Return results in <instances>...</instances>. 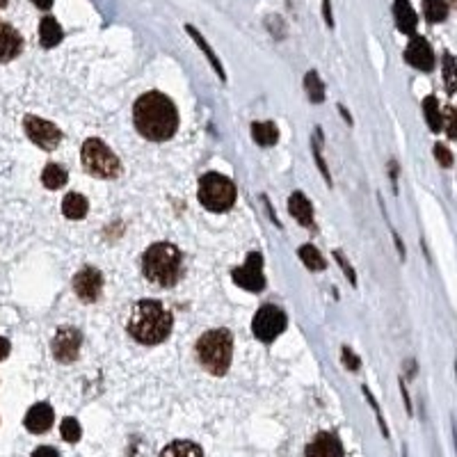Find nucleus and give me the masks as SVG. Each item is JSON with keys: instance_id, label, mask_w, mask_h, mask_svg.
<instances>
[{"instance_id": "f257e3e1", "label": "nucleus", "mask_w": 457, "mask_h": 457, "mask_svg": "<svg viewBox=\"0 0 457 457\" xmlns=\"http://www.w3.org/2000/svg\"><path fill=\"white\" fill-rule=\"evenodd\" d=\"M133 121L135 128L147 140L165 142L176 133L179 128V113L174 103L160 91H147L133 106Z\"/></svg>"}, {"instance_id": "f03ea898", "label": "nucleus", "mask_w": 457, "mask_h": 457, "mask_svg": "<svg viewBox=\"0 0 457 457\" xmlns=\"http://www.w3.org/2000/svg\"><path fill=\"white\" fill-rule=\"evenodd\" d=\"M171 332V316L160 302L142 300L137 302L128 316V334L137 343L158 345Z\"/></svg>"}, {"instance_id": "7ed1b4c3", "label": "nucleus", "mask_w": 457, "mask_h": 457, "mask_svg": "<svg viewBox=\"0 0 457 457\" xmlns=\"http://www.w3.org/2000/svg\"><path fill=\"white\" fill-rule=\"evenodd\" d=\"M142 270H145V277L156 286H174L183 270L181 252L171 242H156L145 252Z\"/></svg>"}, {"instance_id": "20e7f679", "label": "nucleus", "mask_w": 457, "mask_h": 457, "mask_svg": "<svg viewBox=\"0 0 457 457\" xmlns=\"http://www.w3.org/2000/svg\"><path fill=\"white\" fill-rule=\"evenodd\" d=\"M233 357V337L229 329H210L197 341V359L210 375H225Z\"/></svg>"}, {"instance_id": "39448f33", "label": "nucleus", "mask_w": 457, "mask_h": 457, "mask_svg": "<svg viewBox=\"0 0 457 457\" xmlns=\"http://www.w3.org/2000/svg\"><path fill=\"white\" fill-rule=\"evenodd\" d=\"M199 201L213 213H225L236 204V186L222 174H206L199 181Z\"/></svg>"}, {"instance_id": "423d86ee", "label": "nucleus", "mask_w": 457, "mask_h": 457, "mask_svg": "<svg viewBox=\"0 0 457 457\" xmlns=\"http://www.w3.org/2000/svg\"><path fill=\"white\" fill-rule=\"evenodd\" d=\"M83 165L89 171L91 176H98V179H115L119 174V158L110 151V147L106 142H101L96 137H89L85 145H83Z\"/></svg>"}, {"instance_id": "0eeeda50", "label": "nucleus", "mask_w": 457, "mask_h": 457, "mask_svg": "<svg viewBox=\"0 0 457 457\" xmlns=\"http://www.w3.org/2000/svg\"><path fill=\"white\" fill-rule=\"evenodd\" d=\"M283 329H286V316H283V311L279 307L268 304V307H261L256 311V316H254L252 332L263 343H272Z\"/></svg>"}, {"instance_id": "6e6552de", "label": "nucleus", "mask_w": 457, "mask_h": 457, "mask_svg": "<svg viewBox=\"0 0 457 457\" xmlns=\"http://www.w3.org/2000/svg\"><path fill=\"white\" fill-rule=\"evenodd\" d=\"M23 128H26L28 137L33 140L37 147H42L44 151H53L60 142H62V130L42 117L28 115L23 119Z\"/></svg>"}, {"instance_id": "1a4fd4ad", "label": "nucleus", "mask_w": 457, "mask_h": 457, "mask_svg": "<svg viewBox=\"0 0 457 457\" xmlns=\"http://www.w3.org/2000/svg\"><path fill=\"white\" fill-rule=\"evenodd\" d=\"M80 343H83V337H80L78 329L60 327L53 337V343H50V350H53V357L60 363H71V361L78 359Z\"/></svg>"}, {"instance_id": "9d476101", "label": "nucleus", "mask_w": 457, "mask_h": 457, "mask_svg": "<svg viewBox=\"0 0 457 457\" xmlns=\"http://www.w3.org/2000/svg\"><path fill=\"white\" fill-rule=\"evenodd\" d=\"M233 281L238 283L240 288L252 290V293H259L266 286V279H263V256L256 252H252L245 266L233 270Z\"/></svg>"}, {"instance_id": "9b49d317", "label": "nucleus", "mask_w": 457, "mask_h": 457, "mask_svg": "<svg viewBox=\"0 0 457 457\" xmlns=\"http://www.w3.org/2000/svg\"><path fill=\"white\" fill-rule=\"evenodd\" d=\"M74 290L83 302H96L103 290V277L96 268H83L74 277Z\"/></svg>"}, {"instance_id": "f8f14e48", "label": "nucleus", "mask_w": 457, "mask_h": 457, "mask_svg": "<svg viewBox=\"0 0 457 457\" xmlns=\"http://www.w3.org/2000/svg\"><path fill=\"white\" fill-rule=\"evenodd\" d=\"M405 60L419 71H430L434 67V53L423 37H412V42L405 48Z\"/></svg>"}, {"instance_id": "ddd939ff", "label": "nucleus", "mask_w": 457, "mask_h": 457, "mask_svg": "<svg viewBox=\"0 0 457 457\" xmlns=\"http://www.w3.org/2000/svg\"><path fill=\"white\" fill-rule=\"evenodd\" d=\"M307 457H343V446L337 434L320 432L307 446Z\"/></svg>"}, {"instance_id": "4468645a", "label": "nucleus", "mask_w": 457, "mask_h": 457, "mask_svg": "<svg viewBox=\"0 0 457 457\" xmlns=\"http://www.w3.org/2000/svg\"><path fill=\"white\" fill-rule=\"evenodd\" d=\"M23 50V39L18 35V30L9 23L0 21V62H9L21 55Z\"/></svg>"}, {"instance_id": "2eb2a0df", "label": "nucleus", "mask_w": 457, "mask_h": 457, "mask_svg": "<svg viewBox=\"0 0 457 457\" xmlns=\"http://www.w3.org/2000/svg\"><path fill=\"white\" fill-rule=\"evenodd\" d=\"M53 419H55L53 407H50L48 402H37L26 414V428L33 432V434H42V432L50 430Z\"/></svg>"}, {"instance_id": "dca6fc26", "label": "nucleus", "mask_w": 457, "mask_h": 457, "mask_svg": "<svg viewBox=\"0 0 457 457\" xmlns=\"http://www.w3.org/2000/svg\"><path fill=\"white\" fill-rule=\"evenodd\" d=\"M288 210H290V215L298 220V225L307 227V229L313 227V206H311V201L302 195V192H293V195H290Z\"/></svg>"}, {"instance_id": "f3484780", "label": "nucleus", "mask_w": 457, "mask_h": 457, "mask_svg": "<svg viewBox=\"0 0 457 457\" xmlns=\"http://www.w3.org/2000/svg\"><path fill=\"white\" fill-rule=\"evenodd\" d=\"M393 16H395V26H398L400 33L414 35L416 26H419V18H416V12H414V7L410 5V0H395V3H393Z\"/></svg>"}, {"instance_id": "a211bd4d", "label": "nucleus", "mask_w": 457, "mask_h": 457, "mask_svg": "<svg viewBox=\"0 0 457 457\" xmlns=\"http://www.w3.org/2000/svg\"><path fill=\"white\" fill-rule=\"evenodd\" d=\"M39 42H42L44 48H53L62 42V28L53 16H46L39 23Z\"/></svg>"}, {"instance_id": "6ab92c4d", "label": "nucleus", "mask_w": 457, "mask_h": 457, "mask_svg": "<svg viewBox=\"0 0 457 457\" xmlns=\"http://www.w3.org/2000/svg\"><path fill=\"white\" fill-rule=\"evenodd\" d=\"M252 137L261 147H274L279 140V130L270 121H254L252 124Z\"/></svg>"}, {"instance_id": "aec40b11", "label": "nucleus", "mask_w": 457, "mask_h": 457, "mask_svg": "<svg viewBox=\"0 0 457 457\" xmlns=\"http://www.w3.org/2000/svg\"><path fill=\"white\" fill-rule=\"evenodd\" d=\"M87 210H89L87 199L83 195H78V192H69L62 201V213L69 220H83L87 215Z\"/></svg>"}, {"instance_id": "412c9836", "label": "nucleus", "mask_w": 457, "mask_h": 457, "mask_svg": "<svg viewBox=\"0 0 457 457\" xmlns=\"http://www.w3.org/2000/svg\"><path fill=\"white\" fill-rule=\"evenodd\" d=\"M186 33L195 39V44L201 48V53H204L206 57H208V62H210V67L215 69V74L220 76V80H227V74H225V67H222V62L218 60V55H215V50H213L208 44H206V39L201 37L199 33H197V28H192V26H186Z\"/></svg>"}, {"instance_id": "4be33fe9", "label": "nucleus", "mask_w": 457, "mask_h": 457, "mask_svg": "<svg viewBox=\"0 0 457 457\" xmlns=\"http://www.w3.org/2000/svg\"><path fill=\"white\" fill-rule=\"evenodd\" d=\"M423 115H425V121H428L432 133H439V130L444 128V113L439 110V101H436L434 96H425Z\"/></svg>"}, {"instance_id": "5701e85b", "label": "nucleus", "mask_w": 457, "mask_h": 457, "mask_svg": "<svg viewBox=\"0 0 457 457\" xmlns=\"http://www.w3.org/2000/svg\"><path fill=\"white\" fill-rule=\"evenodd\" d=\"M160 457H204L201 448L192 441H171L169 446H165V451L160 453Z\"/></svg>"}, {"instance_id": "b1692460", "label": "nucleus", "mask_w": 457, "mask_h": 457, "mask_svg": "<svg viewBox=\"0 0 457 457\" xmlns=\"http://www.w3.org/2000/svg\"><path fill=\"white\" fill-rule=\"evenodd\" d=\"M67 169L62 165H55V162H50V165L44 167L42 171V183L48 188V190H60L67 183Z\"/></svg>"}, {"instance_id": "393cba45", "label": "nucleus", "mask_w": 457, "mask_h": 457, "mask_svg": "<svg viewBox=\"0 0 457 457\" xmlns=\"http://www.w3.org/2000/svg\"><path fill=\"white\" fill-rule=\"evenodd\" d=\"M444 85L451 96H457V55H444Z\"/></svg>"}, {"instance_id": "a878e982", "label": "nucleus", "mask_w": 457, "mask_h": 457, "mask_svg": "<svg viewBox=\"0 0 457 457\" xmlns=\"http://www.w3.org/2000/svg\"><path fill=\"white\" fill-rule=\"evenodd\" d=\"M423 14L430 23H441L448 16V3L446 0H423Z\"/></svg>"}, {"instance_id": "bb28decb", "label": "nucleus", "mask_w": 457, "mask_h": 457, "mask_svg": "<svg viewBox=\"0 0 457 457\" xmlns=\"http://www.w3.org/2000/svg\"><path fill=\"white\" fill-rule=\"evenodd\" d=\"M304 89H307V94L313 103H322L325 101V85L316 71H309L307 78H304Z\"/></svg>"}, {"instance_id": "cd10ccee", "label": "nucleus", "mask_w": 457, "mask_h": 457, "mask_svg": "<svg viewBox=\"0 0 457 457\" xmlns=\"http://www.w3.org/2000/svg\"><path fill=\"white\" fill-rule=\"evenodd\" d=\"M300 259L304 261V266H307L309 270H325V261L320 256V252L313 245L300 247Z\"/></svg>"}, {"instance_id": "c85d7f7f", "label": "nucleus", "mask_w": 457, "mask_h": 457, "mask_svg": "<svg viewBox=\"0 0 457 457\" xmlns=\"http://www.w3.org/2000/svg\"><path fill=\"white\" fill-rule=\"evenodd\" d=\"M60 432H62V439L69 441V444L78 441L80 434H83V430H80V423L76 419H64L62 425H60Z\"/></svg>"}, {"instance_id": "c756f323", "label": "nucleus", "mask_w": 457, "mask_h": 457, "mask_svg": "<svg viewBox=\"0 0 457 457\" xmlns=\"http://www.w3.org/2000/svg\"><path fill=\"white\" fill-rule=\"evenodd\" d=\"M444 130L446 135L457 140V108H446L444 110Z\"/></svg>"}, {"instance_id": "7c9ffc66", "label": "nucleus", "mask_w": 457, "mask_h": 457, "mask_svg": "<svg viewBox=\"0 0 457 457\" xmlns=\"http://www.w3.org/2000/svg\"><path fill=\"white\" fill-rule=\"evenodd\" d=\"M363 389V395H366V400L371 402V407L375 410V416H378V423H380V430H382V434L384 436H389V430H387V423H384V416H382V412H380V407H378V400L373 398V393L368 391V387H361Z\"/></svg>"}, {"instance_id": "2f4dec72", "label": "nucleus", "mask_w": 457, "mask_h": 457, "mask_svg": "<svg viewBox=\"0 0 457 457\" xmlns=\"http://www.w3.org/2000/svg\"><path fill=\"white\" fill-rule=\"evenodd\" d=\"M313 158H316V162H318V169H320V174H322L325 183H327V186H332V176H329L327 162H325V158H322V149H320V145H313Z\"/></svg>"}, {"instance_id": "473e14b6", "label": "nucleus", "mask_w": 457, "mask_h": 457, "mask_svg": "<svg viewBox=\"0 0 457 457\" xmlns=\"http://www.w3.org/2000/svg\"><path fill=\"white\" fill-rule=\"evenodd\" d=\"M434 158H436V162H439L441 167H451L453 165V154L444 145L434 147Z\"/></svg>"}, {"instance_id": "72a5a7b5", "label": "nucleus", "mask_w": 457, "mask_h": 457, "mask_svg": "<svg viewBox=\"0 0 457 457\" xmlns=\"http://www.w3.org/2000/svg\"><path fill=\"white\" fill-rule=\"evenodd\" d=\"M334 259H337V261H339V266L343 268V272H345V277H348V281H350V283H352V286H354V283H357V274H354V270L350 268V263H348V259H345V256H343V254H341V252H334Z\"/></svg>"}, {"instance_id": "f704fd0d", "label": "nucleus", "mask_w": 457, "mask_h": 457, "mask_svg": "<svg viewBox=\"0 0 457 457\" xmlns=\"http://www.w3.org/2000/svg\"><path fill=\"white\" fill-rule=\"evenodd\" d=\"M341 354H343V366H345V368H348V371H359L361 361H359V357L350 348H343Z\"/></svg>"}, {"instance_id": "c9c22d12", "label": "nucleus", "mask_w": 457, "mask_h": 457, "mask_svg": "<svg viewBox=\"0 0 457 457\" xmlns=\"http://www.w3.org/2000/svg\"><path fill=\"white\" fill-rule=\"evenodd\" d=\"M33 457H60V453L50 446H39V448L33 453Z\"/></svg>"}, {"instance_id": "e433bc0d", "label": "nucleus", "mask_w": 457, "mask_h": 457, "mask_svg": "<svg viewBox=\"0 0 457 457\" xmlns=\"http://www.w3.org/2000/svg\"><path fill=\"white\" fill-rule=\"evenodd\" d=\"M322 12H325V23L332 28L334 26V16H332V3H329V0H322Z\"/></svg>"}, {"instance_id": "4c0bfd02", "label": "nucleus", "mask_w": 457, "mask_h": 457, "mask_svg": "<svg viewBox=\"0 0 457 457\" xmlns=\"http://www.w3.org/2000/svg\"><path fill=\"white\" fill-rule=\"evenodd\" d=\"M9 350H12V345H9V341H7V339H3V337H0V361H3V359H7Z\"/></svg>"}, {"instance_id": "58836bf2", "label": "nucleus", "mask_w": 457, "mask_h": 457, "mask_svg": "<svg viewBox=\"0 0 457 457\" xmlns=\"http://www.w3.org/2000/svg\"><path fill=\"white\" fill-rule=\"evenodd\" d=\"M33 3H35L39 9H50V7H53V0H33Z\"/></svg>"}, {"instance_id": "ea45409f", "label": "nucleus", "mask_w": 457, "mask_h": 457, "mask_svg": "<svg viewBox=\"0 0 457 457\" xmlns=\"http://www.w3.org/2000/svg\"><path fill=\"white\" fill-rule=\"evenodd\" d=\"M7 5V0H0V7H5Z\"/></svg>"}, {"instance_id": "a19ab883", "label": "nucleus", "mask_w": 457, "mask_h": 457, "mask_svg": "<svg viewBox=\"0 0 457 457\" xmlns=\"http://www.w3.org/2000/svg\"><path fill=\"white\" fill-rule=\"evenodd\" d=\"M453 3H455V5H457V0H453Z\"/></svg>"}]
</instances>
